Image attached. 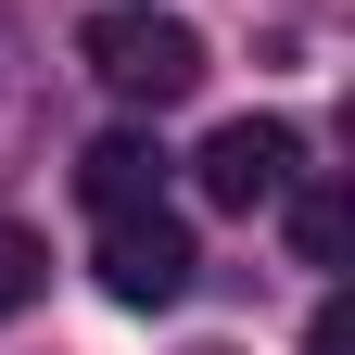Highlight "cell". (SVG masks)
I'll list each match as a JSON object with an SVG mask.
<instances>
[{"label": "cell", "mask_w": 355, "mask_h": 355, "mask_svg": "<svg viewBox=\"0 0 355 355\" xmlns=\"http://www.w3.org/2000/svg\"><path fill=\"white\" fill-rule=\"evenodd\" d=\"M76 51H89V76H102L114 102H153V114L203 89V38L178 26V13H153V0H114V13H89V38H76Z\"/></svg>", "instance_id": "6da1fadb"}, {"label": "cell", "mask_w": 355, "mask_h": 355, "mask_svg": "<svg viewBox=\"0 0 355 355\" xmlns=\"http://www.w3.org/2000/svg\"><path fill=\"white\" fill-rule=\"evenodd\" d=\"M292 165H304V153H292V127H279V114H229V127L191 153V178H203V203H216V216L279 203V191H292Z\"/></svg>", "instance_id": "3957f363"}, {"label": "cell", "mask_w": 355, "mask_h": 355, "mask_svg": "<svg viewBox=\"0 0 355 355\" xmlns=\"http://www.w3.org/2000/svg\"><path fill=\"white\" fill-rule=\"evenodd\" d=\"M279 203H292V254H304V266H343V229H355L343 191H279Z\"/></svg>", "instance_id": "8992f818"}, {"label": "cell", "mask_w": 355, "mask_h": 355, "mask_svg": "<svg viewBox=\"0 0 355 355\" xmlns=\"http://www.w3.org/2000/svg\"><path fill=\"white\" fill-rule=\"evenodd\" d=\"M76 191L102 203V216H127V203H165V140H140V127H102V140L76 153Z\"/></svg>", "instance_id": "277c9868"}, {"label": "cell", "mask_w": 355, "mask_h": 355, "mask_svg": "<svg viewBox=\"0 0 355 355\" xmlns=\"http://www.w3.org/2000/svg\"><path fill=\"white\" fill-rule=\"evenodd\" d=\"M191 229H178L165 203H127V216H102V292L127 304V318H165L178 292H191Z\"/></svg>", "instance_id": "7a4b0ae2"}, {"label": "cell", "mask_w": 355, "mask_h": 355, "mask_svg": "<svg viewBox=\"0 0 355 355\" xmlns=\"http://www.w3.org/2000/svg\"><path fill=\"white\" fill-rule=\"evenodd\" d=\"M38 292H51V241H38V229H13V216H0V318H26Z\"/></svg>", "instance_id": "5b68a950"}, {"label": "cell", "mask_w": 355, "mask_h": 355, "mask_svg": "<svg viewBox=\"0 0 355 355\" xmlns=\"http://www.w3.org/2000/svg\"><path fill=\"white\" fill-rule=\"evenodd\" d=\"M191 355H229V343H191Z\"/></svg>", "instance_id": "52a82bcc"}]
</instances>
